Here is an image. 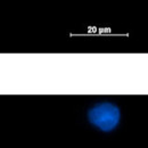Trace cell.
I'll list each match as a JSON object with an SVG mask.
<instances>
[{
	"label": "cell",
	"mask_w": 148,
	"mask_h": 148,
	"mask_svg": "<svg viewBox=\"0 0 148 148\" xmlns=\"http://www.w3.org/2000/svg\"><path fill=\"white\" fill-rule=\"evenodd\" d=\"M89 120L101 131H112L120 122V110L111 103L97 104L89 111Z\"/></svg>",
	"instance_id": "1"
}]
</instances>
